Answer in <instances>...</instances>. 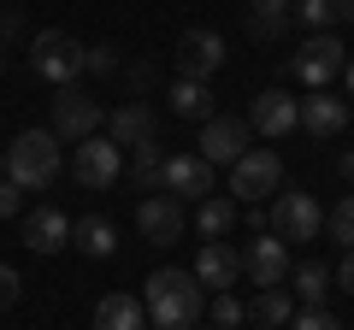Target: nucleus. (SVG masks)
<instances>
[{
  "instance_id": "nucleus-23",
  "label": "nucleus",
  "mask_w": 354,
  "mask_h": 330,
  "mask_svg": "<svg viewBox=\"0 0 354 330\" xmlns=\"http://www.w3.org/2000/svg\"><path fill=\"white\" fill-rule=\"evenodd\" d=\"M171 113H177V118H195V124H207V118H213V95H207V83L177 77V83H171Z\"/></svg>"
},
{
  "instance_id": "nucleus-11",
  "label": "nucleus",
  "mask_w": 354,
  "mask_h": 330,
  "mask_svg": "<svg viewBox=\"0 0 354 330\" xmlns=\"http://www.w3.org/2000/svg\"><path fill=\"white\" fill-rule=\"evenodd\" d=\"M218 65H225V36L218 30H183V41H177V77L207 83Z\"/></svg>"
},
{
  "instance_id": "nucleus-1",
  "label": "nucleus",
  "mask_w": 354,
  "mask_h": 330,
  "mask_svg": "<svg viewBox=\"0 0 354 330\" xmlns=\"http://www.w3.org/2000/svg\"><path fill=\"white\" fill-rule=\"evenodd\" d=\"M142 307H148V330H195L201 324V283H195V271L160 266L142 289Z\"/></svg>"
},
{
  "instance_id": "nucleus-18",
  "label": "nucleus",
  "mask_w": 354,
  "mask_h": 330,
  "mask_svg": "<svg viewBox=\"0 0 354 330\" xmlns=\"http://www.w3.org/2000/svg\"><path fill=\"white\" fill-rule=\"evenodd\" d=\"M106 142H113V148H142V142H153V113L142 101L118 106V113L106 118Z\"/></svg>"
},
{
  "instance_id": "nucleus-28",
  "label": "nucleus",
  "mask_w": 354,
  "mask_h": 330,
  "mask_svg": "<svg viewBox=\"0 0 354 330\" xmlns=\"http://www.w3.org/2000/svg\"><path fill=\"white\" fill-rule=\"evenodd\" d=\"M295 18H301L307 30H330V24H337V0H301Z\"/></svg>"
},
{
  "instance_id": "nucleus-3",
  "label": "nucleus",
  "mask_w": 354,
  "mask_h": 330,
  "mask_svg": "<svg viewBox=\"0 0 354 330\" xmlns=\"http://www.w3.org/2000/svg\"><path fill=\"white\" fill-rule=\"evenodd\" d=\"M30 71L41 83H53V89H71L77 77H83V41L65 36V30H41L30 41Z\"/></svg>"
},
{
  "instance_id": "nucleus-36",
  "label": "nucleus",
  "mask_w": 354,
  "mask_h": 330,
  "mask_svg": "<svg viewBox=\"0 0 354 330\" xmlns=\"http://www.w3.org/2000/svg\"><path fill=\"white\" fill-rule=\"evenodd\" d=\"M337 171H342V177L354 183V153H342V159H337Z\"/></svg>"
},
{
  "instance_id": "nucleus-26",
  "label": "nucleus",
  "mask_w": 354,
  "mask_h": 330,
  "mask_svg": "<svg viewBox=\"0 0 354 330\" xmlns=\"http://www.w3.org/2000/svg\"><path fill=\"white\" fill-rule=\"evenodd\" d=\"M160 165H165L160 136H153V142H142V148H130V177H136L142 189H160Z\"/></svg>"
},
{
  "instance_id": "nucleus-16",
  "label": "nucleus",
  "mask_w": 354,
  "mask_h": 330,
  "mask_svg": "<svg viewBox=\"0 0 354 330\" xmlns=\"http://www.w3.org/2000/svg\"><path fill=\"white\" fill-rule=\"evenodd\" d=\"M65 242H71V218H65L59 206H36V213H24V248H30V254H59Z\"/></svg>"
},
{
  "instance_id": "nucleus-25",
  "label": "nucleus",
  "mask_w": 354,
  "mask_h": 330,
  "mask_svg": "<svg viewBox=\"0 0 354 330\" xmlns=\"http://www.w3.org/2000/svg\"><path fill=\"white\" fill-rule=\"evenodd\" d=\"M248 318H254V324H266V330L290 324V318H295V301H290V289H260V301L248 307Z\"/></svg>"
},
{
  "instance_id": "nucleus-20",
  "label": "nucleus",
  "mask_w": 354,
  "mask_h": 330,
  "mask_svg": "<svg viewBox=\"0 0 354 330\" xmlns=\"http://www.w3.org/2000/svg\"><path fill=\"white\" fill-rule=\"evenodd\" d=\"M95 330H148V307H142V295H101V307H95Z\"/></svg>"
},
{
  "instance_id": "nucleus-6",
  "label": "nucleus",
  "mask_w": 354,
  "mask_h": 330,
  "mask_svg": "<svg viewBox=\"0 0 354 330\" xmlns=\"http://www.w3.org/2000/svg\"><path fill=\"white\" fill-rule=\"evenodd\" d=\"M278 183H283V159H278L272 148H248L236 165H230V195H236L242 206L278 195Z\"/></svg>"
},
{
  "instance_id": "nucleus-2",
  "label": "nucleus",
  "mask_w": 354,
  "mask_h": 330,
  "mask_svg": "<svg viewBox=\"0 0 354 330\" xmlns=\"http://www.w3.org/2000/svg\"><path fill=\"white\" fill-rule=\"evenodd\" d=\"M6 177L18 189H53L59 183V136L53 130H24L6 148Z\"/></svg>"
},
{
  "instance_id": "nucleus-7",
  "label": "nucleus",
  "mask_w": 354,
  "mask_h": 330,
  "mask_svg": "<svg viewBox=\"0 0 354 330\" xmlns=\"http://www.w3.org/2000/svg\"><path fill=\"white\" fill-rule=\"evenodd\" d=\"M101 118H106L101 101L71 83V89L53 95V124H48V130H53L59 142H88V136H101Z\"/></svg>"
},
{
  "instance_id": "nucleus-32",
  "label": "nucleus",
  "mask_w": 354,
  "mask_h": 330,
  "mask_svg": "<svg viewBox=\"0 0 354 330\" xmlns=\"http://www.w3.org/2000/svg\"><path fill=\"white\" fill-rule=\"evenodd\" d=\"M330 289H342V295H354V248H342V266L330 271Z\"/></svg>"
},
{
  "instance_id": "nucleus-22",
  "label": "nucleus",
  "mask_w": 354,
  "mask_h": 330,
  "mask_svg": "<svg viewBox=\"0 0 354 330\" xmlns=\"http://www.w3.org/2000/svg\"><path fill=\"white\" fill-rule=\"evenodd\" d=\"M230 224H236V201H225V195H207V201H195V230H201L207 242H225Z\"/></svg>"
},
{
  "instance_id": "nucleus-19",
  "label": "nucleus",
  "mask_w": 354,
  "mask_h": 330,
  "mask_svg": "<svg viewBox=\"0 0 354 330\" xmlns=\"http://www.w3.org/2000/svg\"><path fill=\"white\" fill-rule=\"evenodd\" d=\"M290 6H295V0H248V6H242L248 36L254 41H278L283 30H290Z\"/></svg>"
},
{
  "instance_id": "nucleus-9",
  "label": "nucleus",
  "mask_w": 354,
  "mask_h": 330,
  "mask_svg": "<svg viewBox=\"0 0 354 330\" xmlns=\"http://www.w3.org/2000/svg\"><path fill=\"white\" fill-rule=\"evenodd\" d=\"M160 189L171 195V201H207V195H213V165H207L201 153H165Z\"/></svg>"
},
{
  "instance_id": "nucleus-4",
  "label": "nucleus",
  "mask_w": 354,
  "mask_h": 330,
  "mask_svg": "<svg viewBox=\"0 0 354 330\" xmlns=\"http://www.w3.org/2000/svg\"><path fill=\"white\" fill-rule=\"evenodd\" d=\"M342 65H348V53H342V36H337V30H313V36L290 53L295 83H307V89H325L330 77H342Z\"/></svg>"
},
{
  "instance_id": "nucleus-14",
  "label": "nucleus",
  "mask_w": 354,
  "mask_h": 330,
  "mask_svg": "<svg viewBox=\"0 0 354 330\" xmlns=\"http://www.w3.org/2000/svg\"><path fill=\"white\" fill-rule=\"evenodd\" d=\"M301 124V101L295 95H283V89H266V95H254V106H248V130H260V136H290V130Z\"/></svg>"
},
{
  "instance_id": "nucleus-21",
  "label": "nucleus",
  "mask_w": 354,
  "mask_h": 330,
  "mask_svg": "<svg viewBox=\"0 0 354 330\" xmlns=\"http://www.w3.org/2000/svg\"><path fill=\"white\" fill-rule=\"evenodd\" d=\"M71 242L83 248L88 260H106V254L118 248V230L106 224V218H95V213H88V218H71Z\"/></svg>"
},
{
  "instance_id": "nucleus-12",
  "label": "nucleus",
  "mask_w": 354,
  "mask_h": 330,
  "mask_svg": "<svg viewBox=\"0 0 354 330\" xmlns=\"http://www.w3.org/2000/svg\"><path fill=\"white\" fill-rule=\"evenodd\" d=\"M242 153H248V118H218L213 113L201 124V159L218 171V165H236Z\"/></svg>"
},
{
  "instance_id": "nucleus-5",
  "label": "nucleus",
  "mask_w": 354,
  "mask_h": 330,
  "mask_svg": "<svg viewBox=\"0 0 354 330\" xmlns=\"http://www.w3.org/2000/svg\"><path fill=\"white\" fill-rule=\"evenodd\" d=\"M266 230L278 242H313L319 230H325V213H319V201L307 189H283V195H272V213H266Z\"/></svg>"
},
{
  "instance_id": "nucleus-15",
  "label": "nucleus",
  "mask_w": 354,
  "mask_h": 330,
  "mask_svg": "<svg viewBox=\"0 0 354 330\" xmlns=\"http://www.w3.org/2000/svg\"><path fill=\"white\" fill-rule=\"evenodd\" d=\"M236 278H242V248H230V242H201V254H195V283L213 289V295H225Z\"/></svg>"
},
{
  "instance_id": "nucleus-27",
  "label": "nucleus",
  "mask_w": 354,
  "mask_h": 330,
  "mask_svg": "<svg viewBox=\"0 0 354 330\" xmlns=\"http://www.w3.org/2000/svg\"><path fill=\"white\" fill-rule=\"evenodd\" d=\"M325 230H330L337 248H354V195H342V201L325 213Z\"/></svg>"
},
{
  "instance_id": "nucleus-29",
  "label": "nucleus",
  "mask_w": 354,
  "mask_h": 330,
  "mask_svg": "<svg viewBox=\"0 0 354 330\" xmlns=\"http://www.w3.org/2000/svg\"><path fill=\"white\" fill-rule=\"evenodd\" d=\"M242 318H248V307H242L230 289H225V295H213V324H218V330H236Z\"/></svg>"
},
{
  "instance_id": "nucleus-38",
  "label": "nucleus",
  "mask_w": 354,
  "mask_h": 330,
  "mask_svg": "<svg viewBox=\"0 0 354 330\" xmlns=\"http://www.w3.org/2000/svg\"><path fill=\"white\" fill-rule=\"evenodd\" d=\"M0 177H6V148H0Z\"/></svg>"
},
{
  "instance_id": "nucleus-40",
  "label": "nucleus",
  "mask_w": 354,
  "mask_h": 330,
  "mask_svg": "<svg viewBox=\"0 0 354 330\" xmlns=\"http://www.w3.org/2000/svg\"><path fill=\"white\" fill-rule=\"evenodd\" d=\"M207 330H218V324H207Z\"/></svg>"
},
{
  "instance_id": "nucleus-8",
  "label": "nucleus",
  "mask_w": 354,
  "mask_h": 330,
  "mask_svg": "<svg viewBox=\"0 0 354 330\" xmlns=\"http://www.w3.org/2000/svg\"><path fill=\"white\" fill-rule=\"evenodd\" d=\"M71 171H77L83 189H113V183L124 177V148H113L106 136H88V142H77Z\"/></svg>"
},
{
  "instance_id": "nucleus-37",
  "label": "nucleus",
  "mask_w": 354,
  "mask_h": 330,
  "mask_svg": "<svg viewBox=\"0 0 354 330\" xmlns=\"http://www.w3.org/2000/svg\"><path fill=\"white\" fill-rule=\"evenodd\" d=\"M342 83H348V95H354V53H348V65H342Z\"/></svg>"
},
{
  "instance_id": "nucleus-39",
  "label": "nucleus",
  "mask_w": 354,
  "mask_h": 330,
  "mask_svg": "<svg viewBox=\"0 0 354 330\" xmlns=\"http://www.w3.org/2000/svg\"><path fill=\"white\" fill-rule=\"evenodd\" d=\"M0 71H6V59H0Z\"/></svg>"
},
{
  "instance_id": "nucleus-33",
  "label": "nucleus",
  "mask_w": 354,
  "mask_h": 330,
  "mask_svg": "<svg viewBox=\"0 0 354 330\" xmlns=\"http://www.w3.org/2000/svg\"><path fill=\"white\" fill-rule=\"evenodd\" d=\"M113 65H118L113 48H83V71H113Z\"/></svg>"
},
{
  "instance_id": "nucleus-24",
  "label": "nucleus",
  "mask_w": 354,
  "mask_h": 330,
  "mask_svg": "<svg viewBox=\"0 0 354 330\" xmlns=\"http://www.w3.org/2000/svg\"><path fill=\"white\" fill-rule=\"evenodd\" d=\"M290 278H295V301H301V307H325V295H330V266L307 260V266H290Z\"/></svg>"
},
{
  "instance_id": "nucleus-17",
  "label": "nucleus",
  "mask_w": 354,
  "mask_h": 330,
  "mask_svg": "<svg viewBox=\"0 0 354 330\" xmlns=\"http://www.w3.org/2000/svg\"><path fill=\"white\" fill-rule=\"evenodd\" d=\"M342 124H348V106H342V95L313 89V95L301 101V130H307V136L330 142V136H342Z\"/></svg>"
},
{
  "instance_id": "nucleus-30",
  "label": "nucleus",
  "mask_w": 354,
  "mask_h": 330,
  "mask_svg": "<svg viewBox=\"0 0 354 330\" xmlns=\"http://www.w3.org/2000/svg\"><path fill=\"white\" fill-rule=\"evenodd\" d=\"M290 324H295V330H342V318H337V313H325V307H301Z\"/></svg>"
},
{
  "instance_id": "nucleus-31",
  "label": "nucleus",
  "mask_w": 354,
  "mask_h": 330,
  "mask_svg": "<svg viewBox=\"0 0 354 330\" xmlns=\"http://www.w3.org/2000/svg\"><path fill=\"white\" fill-rule=\"evenodd\" d=\"M18 295H24V278H18L12 266H0V313H6V307H18Z\"/></svg>"
},
{
  "instance_id": "nucleus-13",
  "label": "nucleus",
  "mask_w": 354,
  "mask_h": 330,
  "mask_svg": "<svg viewBox=\"0 0 354 330\" xmlns=\"http://www.w3.org/2000/svg\"><path fill=\"white\" fill-rule=\"evenodd\" d=\"M136 230L153 242V248H171V242H183V201H171V195H148V201L136 206Z\"/></svg>"
},
{
  "instance_id": "nucleus-35",
  "label": "nucleus",
  "mask_w": 354,
  "mask_h": 330,
  "mask_svg": "<svg viewBox=\"0 0 354 330\" xmlns=\"http://www.w3.org/2000/svg\"><path fill=\"white\" fill-rule=\"evenodd\" d=\"M337 18H342V24H354V0H337Z\"/></svg>"
},
{
  "instance_id": "nucleus-34",
  "label": "nucleus",
  "mask_w": 354,
  "mask_h": 330,
  "mask_svg": "<svg viewBox=\"0 0 354 330\" xmlns=\"http://www.w3.org/2000/svg\"><path fill=\"white\" fill-rule=\"evenodd\" d=\"M18 201H24V189H18L12 177H0V218H12V213H18Z\"/></svg>"
},
{
  "instance_id": "nucleus-10",
  "label": "nucleus",
  "mask_w": 354,
  "mask_h": 330,
  "mask_svg": "<svg viewBox=\"0 0 354 330\" xmlns=\"http://www.w3.org/2000/svg\"><path fill=\"white\" fill-rule=\"evenodd\" d=\"M242 271H248V283H260V289H283V283H290V242H278L272 230L254 236L248 248H242Z\"/></svg>"
}]
</instances>
